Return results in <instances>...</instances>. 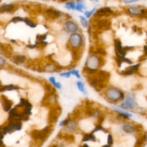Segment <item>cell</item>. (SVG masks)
I'll list each match as a JSON object with an SVG mask.
<instances>
[{"label":"cell","mask_w":147,"mask_h":147,"mask_svg":"<svg viewBox=\"0 0 147 147\" xmlns=\"http://www.w3.org/2000/svg\"><path fill=\"white\" fill-rule=\"evenodd\" d=\"M125 100L121 103V107L125 110L133 109L136 105V96L133 92H129L125 96Z\"/></svg>","instance_id":"cell-1"},{"label":"cell","mask_w":147,"mask_h":147,"mask_svg":"<svg viewBox=\"0 0 147 147\" xmlns=\"http://www.w3.org/2000/svg\"><path fill=\"white\" fill-rule=\"evenodd\" d=\"M147 9L140 5H131L127 8V12L129 14L134 17L143 18Z\"/></svg>","instance_id":"cell-2"},{"label":"cell","mask_w":147,"mask_h":147,"mask_svg":"<svg viewBox=\"0 0 147 147\" xmlns=\"http://www.w3.org/2000/svg\"><path fill=\"white\" fill-rule=\"evenodd\" d=\"M106 95L109 99L113 101H117L119 99L123 100L125 98V96L122 91L115 88L108 89L106 91Z\"/></svg>","instance_id":"cell-3"},{"label":"cell","mask_w":147,"mask_h":147,"mask_svg":"<svg viewBox=\"0 0 147 147\" xmlns=\"http://www.w3.org/2000/svg\"><path fill=\"white\" fill-rule=\"evenodd\" d=\"M50 131L49 126L45 127L42 130H34L31 133L32 137L34 140H44Z\"/></svg>","instance_id":"cell-4"},{"label":"cell","mask_w":147,"mask_h":147,"mask_svg":"<svg viewBox=\"0 0 147 147\" xmlns=\"http://www.w3.org/2000/svg\"><path fill=\"white\" fill-rule=\"evenodd\" d=\"M99 64V59L95 55H91L86 61L87 68L91 69H95L98 68Z\"/></svg>","instance_id":"cell-5"},{"label":"cell","mask_w":147,"mask_h":147,"mask_svg":"<svg viewBox=\"0 0 147 147\" xmlns=\"http://www.w3.org/2000/svg\"><path fill=\"white\" fill-rule=\"evenodd\" d=\"M115 51L117 57H123L126 55V51H125L123 47L122 46L121 41L119 40H115Z\"/></svg>","instance_id":"cell-6"},{"label":"cell","mask_w":147,"mask_h":147,"mask_svg":"<svg viewBox=\"0 0 147 147\" xmlns=\"http://www.w3.org/2000/svg\"><path fill=\"white\" fill-rule=\"evenodd\" d=\"M69 42L72 47L74 48L78 47L82 42V36L78 33H73L69 37Z\"/></svg>","instance_id":"cell-7"},{"label":"cell","mask_w":147,"mask_h":147,"mask_svg":"<svg viewBox=\"0 0 147 147\" xmlns=\"http://www.w3.org/2000/svg\"><path fill=\"white\" fill-rule=\"evenodd\" d=\"M140 65H141V64L140 63L130 65L129 67H127L125 70L122 71L121 74L123 75H126V76L131 75L136 73L138 71Z\"/></svg>","instance_id":"cell-8"},{"label":"cell","mask_w":147,"mask_h":147,"mask_svg":"<svg viewBox=\"0 0 147 147\" xmlns=\"http://www.w3.org/2000/svg\"><path fill=\"white\" fill-rule=\"evenodd\" d=\"M88 83L90 86L95 88L96 90H99L103 87V82L100 81L98 78H91L88 79Z\"/></svg>","instance_id":"cell-9"},{"label":"cell","mask_w":147,"mask_h":147,"mask_svg":"<svg viewBox=\"0 0 147 147\" xmlns=\"http://www.w3.org/2000/svg\"><path fill=\"white\" fill-rule=\"evenodd\" d=\"M65 30L69 33H75L78 30V26L75 22L68 21H67L64 25Z\"/></svg>","instance_id":"cell-10"},{"label":"cell","mask_w":147,"mask_h":147,"mask_svg":"<svg viewBox=\"0 0 147 147\" xmlns=\"http://www.w3.org/2000/svg\"><path fill=\"white\" fill-rule=\"evenodd\" d=\"M147 142V134L144 133L137 139L134 147H144Z\"/></svg>","instance_id":"cell-11"},{"label":"cell","mask_w":147,"mask_h":147,"mask_svg":"<svg viewBox=\"0 0 147 147\" xmlns=\"http://www.w3.org/2000/svg\"><path fill=\"white\" fill-rule=\"evenodd\" d=\"M122 130L127 134H133L137 131V127L130 123H125L122 126Z\"/></svg>","instance_id":"cell-12"},{"label":"cell","mask_w":147,"mask_h":147,"mask_svg":"<svg viewBox=\"0 0 147 147\" xmlns=\"http://www.w3.org/2000/svg\"><path fill=\"white\" fill-rule=\"evenodd\" d=\"M59 114H60V111L59 109H55L51 110L49 111V114L48 116L49 121L51 122H55L57 119Z\"/></svg>","instance_id":"cell-13"},{"label":"cell","mask_w":147,"mask_h":147,"mask_svg":"<svg viewBox=\"0 0 147 147\" xmlns=\"http://www.w3.org/2000/svg\"><path fill=\"white\" fill-rule=\"evenodd\" d=\"M113 10L108 7H103L101 8L100 9H99L97 11H96V15L99 16V17H102V16H107V15H110L111 14L113 13Z\"/></svg>","instance_id":"cell-14"},{"label":"cell","mask_w":147,"mask_h":147,"mask_svg":"<svg viewBox=\"0 0 147 147\" xmlns=\"http://www.w3.org/2000/svg\"><path fill=\"white\" fill-rule=\"evenodd\" d=\"M3 98H2V100H3V110L5 111H9V110L10 109L11 106H12V102L8 99L6 96L2 95Z\"/></svg>","instance_id":"cell-15"},{"label":"cell","mask_w":147,"mask_h":147,"mask_svg":"<svg viewBox=\"0 0 147 147\" xmlns=\"http://www.w3.org/2000/svg\"><path fill=\"white\" fill-rule=\"evenodd\" d=\"M110 75L108 72L105 71H100L98 74V78L102 81V82L105 81L106 79H107L109 77Z\"/></svg>","instance_id":"cell-16"},{"label":"cell","mask_w":147,"mask_h":147,"mask_svg":"<svg viewBox=\"0 0 147 147\" xmlns=\"http://www.w3.org/2000/svg\"><path fill=\"white\" fill-rule=\"evenodd\" d=\"M25 60V57L23 55H16L13 57V61L16 64H21Z\"/></svg>","instance_id":"cell-17"},{"label":"cell","mask_w":147,"mask_h":147,"mask_svg":"<svg viewBox=\"0 0 147 147\" xmlns=\"http://www.w3.org/2000/svg\"><path fill=\"white\" fill-rule=\"evenodd\" d=\"M13 8V5L12 4H7L2 5L0 7L1 12H7L11 11Z\"/></svg>","instance_id":"cell-18"},{"label":"cell","mask_w":147,"mask_h":147,"mask_svg":"<svg viewBox=\"0 0 147 147\" xmlns=\"http://www.w3.org/2000/svg\"><path fill=\"white\" fill-rule=\"evenodd\" d=\"M47 13L54 18H57L60 16V13L58 11L56 10H53L52 9H48L47 10Z\"/></svg>","instance_id":"cell-19"},{"label":"cell","mask_w":147,"mask_h":147,"mask_svg":"<svg viewBox=\"0 0 147 147\" xmlns=\"http://www.w3.org/2000/svg\"><path fill=\"white\" fill-rule=\"evenodd\" d=\"M143 55L139 57V61H142L147 59V45H144L142 48Z\"/></svg>","instance_id":"cell-20"},{"label":"cell","mask_w":147,"mask_h":147,"mask_svg":"<svg viewBox=\"0 0 147 147\" xmlns=\"http://www.w3.org/2000/svg\"><path fill=\"white\" fill-rule=\"evenodd\" d=\"M19 88L15 86L13 84H9V85H6V86H2L1 88V91H5V90H8V91H10L12 90H17Z\"/></svg>","instance_id":"cell-21"},{"label":"cell","mask_w":147,"mask_h":147,"mask_svg":"<svg viewBox=\"0 0 147 147\" xmlns=\"http://www.w3.org/2000/svg\"><path fill=\"white\" fill-rule=\"evenodd\" d=\"M95 140H96L95 136L93 134V133L84 135V136L83 138V141H87L90 140L95 141Z\"/></svg>","instance_id":"cell-22"},{"label":"cell","mask_w":147,"mask_h":147,"mask_svg":"<svg viewBox=\"0 0 147 147\" xmlns=\"http://www.w3.org/2000/svg\"><path fill=\"white\" fill-rule=\"evenodd\" d=\"M106 27H109V25L106 21L102 20L98 22V28L99 29H104V28H106Z\"/></svg>","instance_id":"cell-23"},{"label":"cell","mask_w":147,"mask_h":147,"mask_svg":"<svg viewBox=\"0 0 147 147\" xmlns=\"http://www.w3.org/2000/svg\"><path fill=\"white\" fill-rule=\"evenodd\" d=\"M84 8H85L84 3L82 1H80V0L78 1L76 6V10H78L79 11H82V9Z\"/></svg>","instance_id":"cell-24"},{"label":"cell","mask_w":147,"mask_h":147,"mask_svg":"<svg viewBox=\"0 0 147 147\" xmlns=\"http://www.w3.org/2000/svg\"><path fill=\"white\" fill-rule=\"evenodd\" d=\"M75 127H76V123L74 121H70L67 125V129H68V130H69V131L74 130Z\"/></svg>","instance_id":"cell-25"},{"label":"cell","mask_w":147,"mask_h":147,"mask_svg":"<svg viewBox=\"0 0 147 147\" xmlns=\"http://www.w3.org/2000/svg\"><path fill=\"white\" fill-rule=\"evenodd\" d=\"M49 80L56 87H57L58 88H61V84L60 83H59V82H56L55 81V78L54 77H51L49 78Z\"/></svg>","instance_id":"cell-26"},{"label":"cell","mask_w":147,"mask_h":147,"mask_svg":"<svg viewBox=\"0 0 147 147\" xmlns=\"http://www.w3.org/2000/svg\"><path fill=\"white\" fill-rule=\"evenodd\" d=\"M24 22H25V24L26 25H28L29 26L31 27V28H35L36 26V25L34 24L32 21L29 20V19L28 18H25L24 19Z\"/></svg>","instance_id":"cell-27"},{"label":"cell","mask_w":147,"mask_h":147,"mask_svg":"<svg viewBox=\"0 0 147 147\" xmlns=\"http://www.w3.org/2000/svg\"><path fill=\"white\" fill-rule=\"evenodd\" d=\"M79 17L80 18V22H81L82 25L84 26V28H87L88 26V23H87L86 19L83 16H80Z\"/></svg>","instance_id":"cell-28"},{"label":"cell","mask_w":147,"mask_h":147,"mask_svg":"<svg viewBox=\"0 0 147 147\" xmlns=\"http://www.w3.org/2000/svg\"><path fill=\"white\" fill-rule=\"evenodd\" d=\"M66 6L68 7V8H71L72 9H76V4L74 2H68L66 3Z\"/></svg>","instance_id":"cell-29"},{"label":"cell","mask_w":147,"mask_h":147,"mask_svg":"<svg viewBox=\"0 0 147 147\" xmlns=\"http://www.w3.org/2000/svg\"><path fill=\"white\" fill-rule=\"evenodd\" d=\"M77 86H78V88L79 89V90L83 92H85V90H84V88L83 87V84L82 83V82H77Z\"/></svg>","instance_id":"cell-30"},{"label":"cell","mask_w":147,"mask_h":147,"mask_svg":"<svg viewBox=\"0 0 147 147\" xmlns=\"http://www.w3.org/2000/svg\"><path fill=\"white\" fill-rule=\"evenodd\" d=\"M12 22H17V21H24V19L20 17H15L11 19Z\"/></svg>","instance_id":"cell-31"},{"label":"cell","mask_w":147,"mask_h":147,"mask_svg":"<svg viewBox=\"0 0 147 147\" xmlns=\"http://www.w3.org/2000/svg\"><path fill=\"white\" fill-rule=\"evenodd\" d=\"M95 8H94L92 10H90V11H86L85 12V16H86V17H87V18L90 17L92 15V14L95 11Z\"/></svg>","instance_id":"cell-32"},{"label":"cell","mask_w":147,"mask_h":147,"mask_svg":"<svg viewBox=\"0 0 147 147\" xmlns=\"http://www.w3.org/2000/svg\"><path fill=\"white\" fill-rule=\"evenodd\" d=\"M122 1H123V2L125 4H130V3L139 2L141 0H122Z\"/></svg>","instance_id":"cell-33"},{"label":"cell","mask_w":147,"mask_h":147,"mask_svg":"<svg viewBox=\"0 0 147 147\" xmlns=\"http://www.w3.org/2000/svg\"><path fill=\"white\" fill-rule=\"evenodd\" d=\"M69 73H70L71 74L75 75L77 78H80V75H79V72H78V70H76V69H72V70H71V71H69Z\"/></svg>","instance_id":"cell-34"},{"label":"cell","mask_w":147,"mask_h":147,"mask_svg":"<svg viewBox=\"0 0 147 147\" xmlns=\"http://www.w3.org/2000/svg\"><path fill=\"white\" fill-rule=\"evenodd\" d=\"M107 143L108 144L111 145L113 144V139L111 134H109L108 137H107Z\"/></svg>","instance_id":"cell-35"},{"label":"cell","mask_w":147,"mask_h":147,"mask_svg":"<svg viewBox=\"0 0 147 147\" xmlns=\"http://www.w3.org/2000/svg\"><path fill=\"white\" fill-rule=\"evenodd\" d=\"M65 138L67 141L69 142H72L74 141V137L72 135H67Z\"/></svg>","instance_id":"cell-36"},{"label":"cell","mask_w":147,"mask_h":147,"mask_svg":"<svg viewBox=\"0 0 147 147\" xmlns=\"http://www.w3.org/2000/svg\"><path fill=\"white\" fill-rule=\"evenodd\" d=\"M98 130H104V129L102 127V126H100V125H98V126H96L95 127V129L92 131V133H95V132H96V131H98Z\"/></svg>","instance_id":"cell-37"},{"label":"cell","mask_w":147,"mask_h":147,"mask_svg":"<svg viewBox=\"0 0 147 147\" xmlns=\"http://www.w3.org/2000/svg\"><path fill=\"white\" fill-rule=\"evenodd\" d=\"M123 48H124L125 51L127 52V51H131V50L134 49L135 48V47H133V46H125V47H123Z\"/></svg>","instance_id":"cell-38"},{"label":"cell","mask_w":147,"mask_h":147,"mask_svg":"<svg viewBox=\"0 0 147 147\" xmlns=\"http://www.w3.org/2000/svg\"><path fill=\"white\" fill-rule=\"evenodd\" d=\"M70 75H71V74L69 73V72H65V73L60 74V75L61 76H64V77H65V78H69L70 76Z\"/></svg>","instance_id":"cell-39"},{"label":"cell","mask_w":147,"mask_h":147,"mask_svg":"<svg viewBox=\"0 0 147 147\" xmlns=\"http://www.w3.org/2000/svg\"><path fill=\"white\" fill-rule=\"evenodd\" d=\"M69 122V121L68 119H65L64 121H63L61 122H60L59 125L60 126H63V125H67L68 124V123Z\"/></svg>","instance_id":"cell-40"},{"label":"cell","mask_w":147,"mask_h":147,"mask_svg":"<svg viewBox=\"0 0 147 147\" xmlns=\"http://www.w3.org/2000/svg\"><path fill=\"white\" fill-rule=\"evenodd\" d=\"M98 52L99 53V54H101V55H105L106 54V52L104 50H103L102 49H98Z\"/></svg>","instance_id":"cell-41"},{"label":"cell","mask_w":147,"mask_h":147,"mask_svg":"<svg viewBox=\"0 0 147 147\" xmlns=\"http://www.w3.org/2000/svg\"><path fill=\"white\" fill-rule=\"evenodd\" d=\"M4 62H5V60L2 57H0V65L2 66L3 65V64L4 63Z\"/></svg>","instance_id":"cell-42"},{"label":"cell","mask_w":147,"mask_h":147,"mask_svg":"<svg viewBox=\"0 0 147 147\" xmlns=\"http://www.w3.org/2000/svg\"><path fill=\"white\" fill-rule=\"evenodd\" d=\"M27 47H28L30 48H34L36 47V45H27Z\"/></svg>","instance_id":"cell-43"},{"label":"cell","mask_w":147,"mask_h":147,"mask_svg":"<svg viewBox=\"0 0 147 147\" xmlns=\"http://www.w3.org/2000/svg\"><path fill=\"white\" fill-rule=\"evenodd\" d=\"M110 146H111V145H109V144H108V145H105L102 146V147H110Z\"/></svg>","instance_id":"cell-44"},{"label":"cell","mask_w":147,"mask_h":147,"mask_svg":"<svg viewBox=\"0 0 147 147\" xmlns=\"http://www.w3.org/2000/svg\"><path fill=\"white\" fill-rule=\"evenodd\" d=\"M52 147H65L64 145H60V146H57V145H55V146H52Z\"/></svg>","instance_id":"cell-45"},{"label":"cell","mask_w":147,"mask_h":147,"mask_svg":"<svg viewBox=\"0 0 147 147\" xmlns=\"http://www.w3.org/2000/svg\"><path fill=\"white\" fill-rule=\"evenodd\" d=\"M82 147H89V146H88V145L87 144H84Z\"/></svg>","instance_id":"cell-46"},{"label":"cell","mask_w":147,"mask_h":147,"mask_svg":"<svg viewBox=\"0 0 147 147\" xmlns=\"http://www.w3.org/2000/svg\"><path fill=\"white\" fill-rule=\"evenodd\" d=\"M94 1H97V2L98 1V0H94Z\"/></svg>","instance_id":"cell-47"},{"label":"cell","mask_w":147,"mask_h":147,"mask_svg":"<svg viewBox=\"0 0 147 147\" xmlns=\"http://www.w3.org/2000/svg\"><path fill=\"white\" fill-rule=\"evenodd\" d=\"M146 118H147V117H146Z\"/></svg>","instance_id":"cell-48"}]
</instances>
